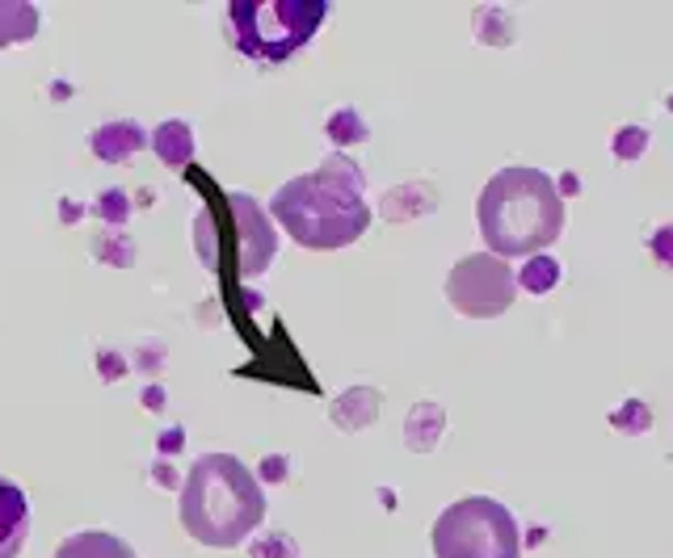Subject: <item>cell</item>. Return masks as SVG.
Returning <instances> with one entry per match:
<instances>
[{"instance_id": "obj_1", "label": "cell", "mask_w": 673, "mask_h": 558, "mask_svg": "<svg viewBox=\"0 0 673 558\" xmlns=\"http://www.w3.org/2000/svg\"><path fill=\"white\" fill-rule=\"evenodd\" d=\"M358 164L345 156H329L316 172H304L274 193L269 214L299 248H350L371 227V207L362 202Z\"/></svg>"}, {"instance_id": "obj_2", "label": "cell", "mask_w": 673, "mask_h": 558, "mask_svg": "<svg viewBox=\"0 0 673 558\" xmlns=\"http://www.w3.org/2000/svg\"><path fill=\"white\" fill-rule=\"evenodd\" d=\"M476 219L493 256H539L564 232V198L543 168L509 164L481 189Z\"/></svg>"}, {"instance_id": "obj_3", "label": "cell", "mask_w": 673, "mask_h": 558, "mask_svg": "<svg viewBox=\"0 0 673 558\" xmlns=\"http://www.w3.org/2000/svg\"><path fill=\"white\" fill-rule=\"evenodd\" d=\"M181 525L198 546L232 550L262 525L265 495L257 475L232 454H202L194 458L190 475L181 483Z\"/></svg>"}, {"instance_id": "obj_4", "label": "cell", "mask_w": 673, "mask_h": 558, "mask_svg": "<svg viewBox=\"0 0 673 558\" xmlns=\"http://www.w3.org/2000/svg\"><path fill=\"white\" fill-rule=\"evenodd\" d=\"M324 18V0H232L228 9L232 47L257 64H287L312 43Z\"/></svg>"}, {"instance_id": "obj_5", "label": "cell", "mask_w": 673, "mask_h": 558, "mask_svg": "<svg viewBox=\"0 0 673 558\" xmlns=\"http://www.w3.org/2000/svg\"><path fill=\"white\" fill-rule=\"evenodd\" d=\"M433 558H518L522 529L514 512L488 495H463L433 521Z\"/></svg>"}, {"instance_id": "obj_6", "label": "cell", "mask_w": 673, "mask_h": 558, "mask_svg": "<svg viewBox=\"0 0 673 558\" xmlns=\"http://www.w3.org/2000/svg\"><path fill=\"white\" fill-rule=\"evenodd\" d=\"M514 294H518V278L509 260L493 253L463 256L446 278V299L467 320H497L514 306Z\"/></svg>"}, {"instance_id": "obj_7", "label": "cell", "mask_w": 673, "mask_h": 558, "mask_svg": "<svg viewBox=\"0 0 673 558\" xmlns=\"http://www.w3.org/2000/svg\"><path fill=\"white\" fill-rule=\"evenodd\" d=\"M223 214L232 223V265L241 278H262L269 269V260L278 253V232L269 223V214L262 210L257 198L249 193H228L223 198Z\"/></svg>"}, {"instance_id": "obj_8", "label": "cell", "mask_w": 673, "mask_h": 558, "mask_svg": "<svg viewBox=\"0 0 673 558\" xmlns=\"http://www.w3.org/2000/svg\"><path fill=\"white\" fill-rule=\"evenodd\" d=\"M30 537V504L18 483L0 475V558H18Z\"/></svg>"}, {"instance_id": "obj_9", "label": "cell", "mask_w": 673, "mask_h": 558, "mask_svg": "<svg viewBox=\"0 0 673 558\" xmlns=\"http://www.w3.org/2000/svg\"><path fill=\"white\" fill-rule=\"evenodd\" d=\"M97 160L106 164H122L131 160L135 152H144L147 147V135L140 122H106V126H97L93 140H89Z\"/></svg>"}, {"instance_id": "obj_10", "label": "cell", "mask_w": 673, "mask_h": 558, "mask_svg": "<svg viewBox=\"0 0 673 558\" xmlns=\"http://www.w3.org/2000/svg\"><path fill=\"white\" fill-rule=\"evenodd\" d=\"M147 143H152V152H156V156H161V164H168V168H186V164L194 160L190 122L168 118V122H161V126L147 135Z\"/></svg>"}, {"instance_id": "obj_11", "label": "cell", "mask_w": 673, "mask_h": 558, "mask_svg": "<svg viewBox=\"0 0 673 558\" xmlns=\"http://www.w3.org/2000/svg\"><path fill=\"white\" fill-rule=\"evenodd\" d=\"M433 207H438L433 186H396L384 193L379 214H384L387 223H405V219H417V214H430Z\"/></svg>"}, {"instance_id": "obj_12", "label": "cell", "mask_w": 673, "mask_h": 558, "mask_svg": "<svg viewBox=\"0 0 673 558\" xmlns=\"http://www.w3.org/2000/svg\"><path fill=\"white\" fill-rule=\"evenodd\" d=\"M442 428H446L442 403L426 399V403H417L409 412V420H405V445L417 449V454H430L433 445H438V437H442Z\"/></svg>"}, {"instance_id": "obj_13", "label": "cell", "mask_w": 673, "mask_h": 558, "mask_svg": "<svg viewBox=\"0 0 673 558\" xmlns=\"http://www.w3.org/2000/svg\"><path fill=\"white\" fill-rule=\"evenodd\" d=\"M55 558H140L122 537L106 534V529H89V534H73L59 550H55Z\"/></svg>"}, {"instance_id": "obj_14", "label": "cell", "mask_w": 673, "mask_h": 558, "mask_svg": "<svg viewBox=\"0 0 673 558\" xmlns=\"http://www.w3.org/2000/svg\"><path fill=\"white\" fill-rule=\"evenodd\" d=\"M379 408H384V395H379V391H371V387H354V391H345V395L333 403V420L341 424V428L358 433V428H366L371 420L379 416Z\"/></svg>"}, {"instance_id": "obj_15", "label": "cell", "mask_w": 673, "mask_h": 558, "mask_svg": "<svg viewBox=\"0 0 673 558\" xmlns=\"http://www.w3.org/2000/svg\"><path fill=\"white\" fill-rule=\"evenodd\" d=\"M38 34V9L30 0H0V51L30 43Z\"/></svg>"}, {"instance_id": "obj_16", "label": "cell", "mask_w": 673, "mask_h": 558, "mask_svg": "<svg viewBox=\"0 0 673 558\" xmlns=\"http://www.w3.org/2000/svg\"><path fill=\"white\" fill-rule=\"evenodd\" d=\"M514 278H518V286H522V290H530V294H548L555 281H560V265H555L552 256H543V253L527 256V265H522Z\"/></svg>"}, {"instance_id": "obj_17", "label": "cell", "mask_w": 673, "mask_h": 558, "mask_svg": "<svg viewBox=\"0 0 673 558\" xmlns=\"http://www.w3.org/2000/svg\"><path fill=\"white\" fill-rule=\"evenodd\" d=\"M476 38H481V43H493V47L514 43V22L505 18V9H481V13H476Z\"/></svg>"}, {"instance_id": "obj_18", "label": "cell", "mask_w": 673, "mask_h": 558, "mask_svg": "<svg viewBox=\"0 0 673 558\" xmlns=\"http://www.w3.org/2000/svg\"><path fill=\"white\" fill-rule=\"evenodd\" d=\"M371 135L366 131V122L358 118V110H336L333 118H329V140L341 147V143H362Z\"/></svg>"}, {"instance_id": "obj_19", "label": "cell", "mask_w": 673, "mask_h": 558, "mask_svg": "<svg viewBox=\"0 0 673 558\" xmlns=\"http://www.w3.org/2000/svg\"><path fill=\"white\" fill-rule=\"evenodd\" d=\"M610 424H615V428H624V433H649V428H652L649 403H640V399H627L624 408L610 416Z\"/></svg>"}, {"instance_id": "obj_20", "label": "cell", "mask_w": 673, "mask_h": 558, "mask_svg": "<svg viewBox=\"0 0 673 558\" xmlns=\"http://www.w3.org/2000/svg\"><path fill=\"white\" fill-rule=\"evenodd\" d=\"M610 152H615L619 160H640V156L649 152V131H644V126H624V131L610 140Z\"/></svg>"}, {"instance_id": "obj_21", "label": "cell", "mask_w": 673, "mask_h": 558, "mask_svg": "<svg viewBox=\"0 0 673 558\" xmlns=\"http://www.w3.org/2000/svg\"><path fill=\"white\" fill-rule=\"evenodd\" d=\"M97 214H101L106 223H122V219L131 214V202H126V193H122V189H106V193L97 198Z\"/></svg>"}, {"instance_id": "obj_22", "label": "cell", "mask_w": 673, "mask_h": 558, "mask_svg": "<svg viewBox=\"0 0 673 558\" xmlns=\"http://www.w3.org/2000/svg\"><path fill=\"white\" fill-rule=\"evenodd\" d=\"M253 555L257 558H295L299 550H295V542H290L287 534H269V542H257V546H253Z\"/></svg>"}, {"instance_id": "obj_23", "label": "cell", "mask_w": 673, "mask_h": 558, "mask_svg": "<svg viewBox=\"0 0 673 558\" xmlns=\"http://www.w3.org/2000/svg\"><path fill=\"white\" fill-rule=\"evenodd\" d=\"M652 256L665 265V269H673V223H665V227H657V235L649 239Z\"/></svg>"}, {"instance_id": "obj_24", "label": "cell", "mask_w": 673, "mask_h": 558, "mask_svg": "<svg viewBox=\"0 0 673 558\" xmlns=\"http://www.w3.org/2000/svg\"><path fill=\"white\" fill-rule=\"evenodd\" d=\"M262 475L269 479V483H283V479H287V458H265Z\"/></svg>"}, {"instance_id": "obj_25", "label": "cell", "mask_w": 673, "mask_h": 558, "mask_svg": "<svg viewBox=\"0 0 673 558\" xmlns=\"http://www.w3.org/2000/svg\"><path fill=\"white\" fill-rule=\"evenodd\" d=\"M555 189H560V198H564V193H577L581 181L573 177V172H569V177H560V186H555Z\"/></svg>"}, {"instance_id": "obj_26", "label": "cell", "mask_w": 673, "mask_h": 558, "mask_svg": "<svg viewBox=\"0 0 673 558\" xmlns=\"http://www.w3.org/2000/svg\"><path fill=\"white\" fill-rule=\"evenodd\" d=\"M101 366H106V370H101V378H119V357H101Z\"/></svg>"}, {"instance_id": "obj_27", "label": "cell", "mask_w": 673, "mask_h": 558, "mask_svg": "<svg viewBox=\"0 0 673 558\" xmlns=\"http://www.w3.org/2000/svg\"><path fill=\"white\" fill-rule=\"evenodd\" d=\"M670 110H673V97H670Z\"/></svg>"}]
</instances>
